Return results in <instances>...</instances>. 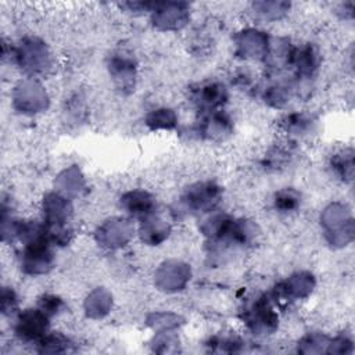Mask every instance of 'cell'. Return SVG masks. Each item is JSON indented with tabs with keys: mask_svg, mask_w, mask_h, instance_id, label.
<instances>
[{
	"mask_svg": "<svg viewBox=\"0 0 355 355\" xmlns=\"http://www.w3.org/2000/svg\"><path fill=\"white\" fill-rule=\"evenodd\" d=\"M50 245L51 244L47 240L46 233L24 243V250L21 254L22 269L31 275L46 273L53 263V252Z\"/></svg>",
	"mask_w": 355,
	"mask_h": 355,
	"instance_id": "cell-1",
	"label": "cell"
},
{
	"mask_svg": "<svg viewBox=\"0 0 355 355\" xmlns=\"http://www.w3.org/2000/svg\"><path fill=\"white\" fill-rule=\"evenodd\" d=\"M49 316L39 308L22 311L14 324L15 334L24 341H39L47 334Z\"/></svg>",
	"mask_w": 355,
	"mask_h": 355,
	"instance_id": "cell-2",
	"label": "cell"
},
{
	"mask_svg": "<svg viewBox=\"0 0 355 355\" xmlns=\"http://www.w3.org/2000/svg\"><path fill=\"white\" fill-rule=\"evenodd\" d=\"M227 93L223 85L216 82H208L201 85L194 92V103L202 112L218 111L226 103Z\"/></svg>",
	"mask_w": 355,
	"mask_h": 355,
	"instance_id": "cell-3",
	"label": "cell"
},
{
	"mask_svg": "<svg viewBox=\"0 0 355 355\" xmlns=\"http://www.w3.org/2000/svg\"><path fill=\"white\" fill-rule=\"evenodd\" d=\"M218 194L219 190L216 186L211 183H200L187 191L183 201L191 209H208L216 204Z\"/></svg>",
	"mask_w": 355,
	"mask_h": 355,
	"instance_id": "cell-4",
	"label": "cell"
},
{
	"mask_svg": "<svg viewBox=\"0 0 355 355\" xmlns=\"http://www.w3.org/2000/svg\"><path fill=\"white\" fill-rule=\"evenodd\" d=\"M247 315V323L255 330V329H263L268 330L275 324L277 320L272 305L266 298H258L245 312Z\"/></svg>",
	"mask_w": 355,
	"mask_h": 355,
	"instance_id": "cell-5",
	"label": "cell"
},
{
	"mask_svg": "<svg viewBox=\"0 0 355 355\" xmlns=\"http://www.w3.org/2000/svg\"><path fill=\"white\" fill-rule=\"evenodd\" d=\"M122 207L133 216L148 218L154 212L155 202L148 193L144 191H130L123 196Z\"/></svg>",
	"mask_w": 355,
	"mask_h": 355,
	"instance_id": "cell-6",
	"label": "cell"
},
{
	"mask_svg": "<svg viewBox=\"0 0 355 355\" xmlns=\"http://www.w3.org/2000/svg\"><path fill=\"white\" fill-rule=\"evenodd\" d=\"M290 64L295 65L298 75L309 76L318 65V57L312 47L305 46L302 49L293 50Z\"/></svg>",
	"mask_w": 355,
	"mask_h": 355,
	"instance_id": "cell-7",
	"label": "cell"
},
{
	"mask_svg": "<svg viewBox=\"0 0 355 355\" xmlns=\"http://www.w3.org/2000/svg\"><path fill=\"white\" fill-rule=\"evenodd\" d=\"M44 212L47 215L46 222H67L71 207L65 198L50 194L44 200Z\"/></svg>",
	"mask_w": 355,
	"mask_h": 355,
	"instance_id": "cell-8",
	"label": "cell"
},
{
	"mask_svg": "<svg viewBox=\"0 0 355 355\" xmlns=\"http://www.w3.org/2000/svg\"><path fill=\"white\" fill-rule=\"evenodd\" d=\"M176 119L175 115L171 110L162 108V110H154L148 116H147V123L153 129H159V128H166L171 129L175 125Z\"/></svg>",
	"mask_w": 355,
	"mask_h": 355,
	"instance_id": "cell-9",
	"label": "cell"
},
{
	"mask_svg": "<svg viewBox=\"0 0 355 355\" xmlns=\"http://www.w3.org/2000/svg\"><path fill=\"white\" fill-rule=\"evenodd\" d=\"M39 345L42 347L40 351L43 352H61L68 349L69 341L62 334H46L39 340Z\"/></svg>",
	"mask_w": 355,
	"mask_h": 355,
	"instance_id": "cell-10",
	"label": "cell"
},
{
	"mask_svg": "<svg viewBox=\"0 0 355 355\" xmlns=\"http://www.w3.org/2000/svg\"><path fill=\"white\" fill-rule=\"evenodd\" d=\"M298 201H300V196L294 190L279 191L276 194V198H275L276 208H279L284 212L294 209L298 205Z\"/></svg>",
	"mask_w": 355,
	"mask_h": 355,
	"instance_id": "cell-11",
	"label": "cell"
},
{
	"mask_svg": "<svg viewBox=\"0 0 355 355\" xmlns=\"http://www.w3.org/2000/svg\"><path fill=\"white\" fill-rule=\"evenodd\" d=\"M61 306H62V301L55 295H43L39 300V305H37V308L42 309L47 316L55 315L61 309Z\"/></svg>",
	"mask_w": 355,
	"mask_h": 355,
	"instance_id": "cell-12",
	"label": "cell"
},
{
	"mask_svg": "<svg viewBox=\"0 0 355 355\" xmlns=\"http://www.w3.org/2000/svg\"><path fill=\"white\" fill-rule=\"evenodd\" d=\"M17 295L14 293L12 288L10 287H4L1 291V312L4 315H10L14 312L15 306H17Z\"/></svg>",
	"mask_w": 355,
	"mask_h": 355,
	"instance_id": "cell-13",
	"label": "cell"
}]
</instances>
